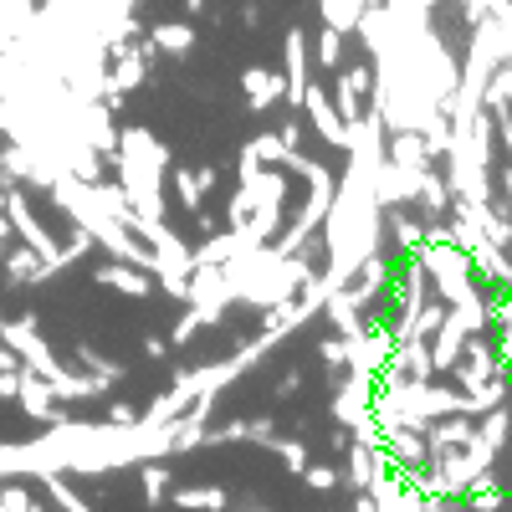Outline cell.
<instances>
[{"label": "cell", "mask_w": 512, "mask_h": 512, "mask_svg": "<svg viewBox=\"0 0 512 512\" xmlns=\"http://www.w3.org/2000/svg\"><path fill=\"white\" fill-rule=\"evenodd\" d=\"M415 262L425 267V277H431V292L441 297L446 308L482 297L477 272H472V256H466L451 236H446V241H420V246H415Z\"/></svg>", "instance_id": "1"}, {"label": "cell", "mask_w": 512, "mask_h": 512, "mask_svg": "<svg viewBox=\"0 0 512 512\" xmlns=\"http://www.w3.org/2000/svg\"><path fill=\"white\" fill-rule=\"evenodd\" d=\"M6 221H11V236L21 241V246H31L41 262H47V272L52 277H62L67 272V256H62V246H57V236L36 221V210H31V200H26V190L21 185H11L6 190Z\"/></svg>", "instance_id": "2"}, {"label": "cell", "mask_w": 512, "mask_h": 512, "mask_svg": "<svg viewBox=\"0 0 512 512\" xmlns=\"http://www.w3.org/2000/svg\"><path fill=\"white\" fill-rule=\"evenodd\" d=\"M282 57H287V72H282V103L292 113H303V93H308V82H313V57H308V36L303 26H287V41H282Z\"/></svg>", "instance_id": "3"}, {"label": "cell", "mask_w": 512, "mask_h": 512, "mask_svg": "<svg viewBox=\"0 0 512 512\" xmlns=\"http://www.w3.org/2000/svg\"><path fill=\"white\" fill-rule=\"evenodd\" d=\"M303 113H308L313 134H318L328 149H338V154L349 149V134H354V128H349L344 118H338V108H333V98H328L323 82H308V93H303Z\"/></svg>", "instance_id": "4"}, {"label": "cell", "mask_w": 512, "mask_h": 512, "mask_svg": "<svg viewBox=\"0 0 512 512\" xmlns=\"http://www.w3.org/2000/svg\"><path fill=\"white\" fill-rule=\"evenodd\" d=\"M118 154L139 159V164H149L154 175H169V164H175L169 144H159V139L149 134V128H139V123H123V128H118Z\"/></svg>", "instance_id": "5"}, {"label": "cell", "mask_w": 512, "mask_h": 512, "mask_svg": "<svg viewBox=\"0 0 512 512\" xmlns=\"http://www.w3.org/2000/svg\"><path fill=\"white\" fill-rule=\"evenodd\" d=\"M16 405H21L31 420H41V425L62 420V400L52 395V379H41L36 369H21V390H16Z\"/></svg>", "instance_id": "6"}, {"label": "cell", "mask_w": 512, "mask_h": 512, "mask_svg": "<svg viewBox=\"0 0 512 512\" xmlns=\"http://www.w3.org/2000/svg\"><path fill=\"white\" fill-rule=\"evenodd\" d=\"M282 72H272V67H246L241 72V98H246V108L251 113H272V108H282Z\"/></svg>", "instance_id": "7"}, {"label": "cell", "mask_w": 512, "mask_h": 512, "mask_svg": "<svg viewBox=\"0 0 512 512\" xmlns=\"http://www.w3.org/2000/svg\"><path fill=\"white\" fill-rule=\"evenodd\" d=\"M384 472H390V461H384L379 446H364V441H349V466H344V482L354 492H369Z\"/></svg>", "instance_id": "8"}, {"label": "cell", "mask_w": 512, "mask_h": 512, "mask_svg": "<svg viewBox=\"0 0 512 512\" xmlns=\"http://www.w3.org/2000/svg\"><path fill=\"white\" fill-rule=\"evenodd\" d=\"M93 282H98V287H113V292H123V297H149V292H154V277L139 272V267H128V262H118V256H108L103 267H93Z\"/></svg>", "instance_id": "9"}, {"label": "cell", "mask_w": 512, "mask_h": 512, "mask_svg": "<svg viewBox=\"0 0 512 512\" xmlns=\"http://www.w3.org/2000/svg\"><path fill=\"white\" fill-rule=\"evenodd\" d=\"M0 272H6L11 287H36V282H52L47 262L31 251V246H6V256H0Z\"/></svg>", "instance_id": "10"}, {"label": "cell", "mask_w": 512, "mask_h": 512, "mask_svg": "<svg viewBox=\"0 0 512 512\" xmlns=\"http://www.w3.org/2000/svg\"><path fill=\"white\" fill-rule=\"evenodd\" d=\"M169 502H175L180 512H226L231 507V492L216 487V482H200V487H175V492H169Z\"/></svg>", "instance_id": "11"}, {"label": "cell", "mask_w": 512, "mask_h": 512, "mask_svg": "<svg viewBox=\"0 0 512 512\" xmlns=\"http://www.w3.org/2000/svg\"><path fill=\"white\" fill-rule=\"evenodd\" d=\"M149 47L164 52V57H190L195 52V26L190 21H159L149 31Z\"/></svg>", "instance_id": "12"}, {"label": "cell", "mask_w": 512, "mask_h": 512, "mask_svg": "<svg viewBox=\"0 0 512 512\" xmlns=\"http://www.w3.org/2000/svg\"><path fill=\"white\" fill-rule=\"evenodd\" d=\"M41 487H47V497H52L62 512H98L88 497H82V492L67 482V472H41Z\"/></svg>", "instance_id": "13"}, {"label": "cell", "mask_w": 512, "mask_h": 512, "mask_svg": "<svg viewBox=\"0 0 512 512\" xmlns=\"http://www.w3.org/2000/svg\"><path fill=\"white\" fill-rule=\"evenodd\" d=\"M169 185H175V200L190 210V216H200V210H205V185L195 180V169H180V164H169Z\"/></svg>", "instance_id": "14"}, {"label": "cell", "mask_w": 512, "mask_h": 512, "mask_svg": "<svg viewBox=\"0 0 512 512\" xmlns=\"http://www.w3.org/2000/svg\"><path fill=\"white\" fill-rule=\"evenodd\" d=\"M139 487H144V507H164V497H169V472H164V456L139 461Z\"/></svg>", "instance_id": "15"}, {"label": "cell", "mask_w": 512, "mask_h": 512, "mask_svg": "<svg viewBox=\"0 0 512 512\" xmlns=\"http://www.w3.org/2000/svg\"><path fill=\"white\" fill-rule=\"evenodd\" d=\"M267 451H272V456H277V461L287 466L292 477H303V466L313 461V456H308V441H303V436H272V446H267Z\"/></svg>", "instance_id": "16"}, {"label": "cell", "mask_w": 512, "mask_h": 512, "mask_svg": "<svg viewBox=\"0 0 512 512\" xmlns=\"http://www.w3.org/2000/svg\"><path fill=\"white\" fill-rule=\"evenodd\" d=\"M72 354H77V369H88V374H103V379H113V384H118V379L128 374V369H123V364H113V359H108V354H103L98 344H77Z\"/></svg>", "instance_id": "17"}, {"label": "cell", "mask_w": 512, "mask_h": 512, "mask_svg": "<svg viewBox=\"0 0 512 512\" xmlns=\"http://www.w3.org/2000/svg\"><path fill=\"white\" fill-rule=\"evenodd\" d=\"M313 67H328V72L344 67V31L328 26V21H323V31H318V62H313Z\"/></svg>", "instance_id": "18"}, {"label": "cell", "mask_w": 512, "mask_h": 512, "mask_svg": "<svg viewBox=\"0 0 512 512\" xmlns=\"http://www.w3.org/2000/svg\"><path fill=\"white\" fill-rule=\"evenodd\" d=\"M318 359H323V369L344 374V369H349V338H344V333H323V338H318Z\"/></svg>", "instance_id": "19"}, {"label": "cell", "mask_w": 512, "mask_h": 512, "mask_svg": "<svg viewBox=\"0 0 512 512\" xmlns=\"http://www.w3.org/2000/svg\"><path fill=\"white\" fill-rule=\"evenodd\" d=\"M303 482H308L313 492H338V487H344V472H338V466H328V461H308V466H303Z\"/></svg>", "instance_id": "20"}, {"label": "cell", "mask_w": 512, "mask_h": 512, "mask_svg": "<svg viewBox=\"0 0 512 512\" xmlns=\"http://www.w3.org/2000/svg\"><path fill=\"white\" fill-rule=\"evenodd\" d=\"M0 507H6V512H47L41 497H31L21 482H0Z\"/></svg>", "instance_id": "21"}, {"label": "cell", "mask_w": 512, "mask_h": 512, "mask_svg": "<svg viewBox=\"0 0 512 512\" xmlns=\"http://www.w3.org/2000/svg\"><path fill=\"white\" fill-rule=\"evenodd\" d=\"M251 149H256V159H262V164H282V154H287V144L277 139V128H272V134H256Z\"/></svg>", "instance_id": "22"}, {"label": "cell", "mask_w": 512, "mask_h": 512, "mask_svg": "<svg viewBox=\"0 0 512 512\" xmlns=\"http://www.w3.org/2000/svg\"><path fill=\"white\" fill-rule=\"evenodd\" d=\"M98 241H93V231H82V226H72V236H67V246H62V256H67V267L77 262V256H88Z\"/></svg>", "instance_id": "23"}, {"label": "cell", "mask_w": 512, "mask_h": 512, "mask_svg": "<svg viewBox=\"0 0 512 512\" xmlns=\"http://www.w3.org/2000/svg\"><path fill=\"white\" fill-rule=\"evenodd\" d=\"M272 395H277V400H292V395H303V369L292 364L287 374H277V384H272Z\"/></svg>", "instance_id": "24"}, {"label": "cell", "mask_w": 512, "mask_h": 512, "mask_svg": "<svg viewBox=\"0 0 512 512\" xmlns=\"http://www.w3.org/2000/svg\"><path fill=\"white\" fill-rule=\"evenodd\" d=\"M277 139H282L287 149H297V144H303V118H297L292 108H287V118L277 123Z\"/></svg>", "instance_id": "25"}, {"label": "cell", "mask_w": 512, "mask_h": 512, "mask_svg": "<svg viewBox=\"0 0 512 512\" xmlns=\"http://www.w3.org/2000/svg\"><path fill=\"white\" fill-rule=\"evenodd\" d=\"M108 420H113V425H134V420H139V410L128 405V400H113V405H108Z\"/></svg>", "instance_id": "26"}, {"label": "cell", "mask_w": 512, "mask_h": 512, "mask_svg": "<svg viewBox=\"0 0 512 512\" xmlns=\"http://www.w3.org/2000/svg\"><path fill=\"white\" fill-rule=\"evenodd\" d=\"M21 390V369H0V400H16Z\"/></svg>", "instance_id": "27"}, {"label": "cell", "mask_w": 512, "mask_h": 512, "mask_svg": "<svg viewBox=\"0 0 512 512\" xmlns=\"http://www.w3.org/2000/svg\"><path fill=\"white\" fill-rule=\"evenodd\" d=\"M164 354H169V338H159V333H149V338H144V359H154V364H159Z\"/></svg>", "instance_id": "28"}, {"label": "cell", "mask_w": 512, "mask_h": 512, "mask_svg": "<svg viewBox=\"0 0 512 512\" xmlns=\"http://www.w3.org/2000/svg\"><path fill=\"white\" fill-rule=\"evenodd\" d=\"M195 180H200V185H205V195H210L221 175H216V164H200V169H195Z\"/></svg>", "instance_id": "29"}, {"label": "cell", "mask_w": 512, "mask_h": 512, "mask_svg": "<svg viewBox=\"0 0 512 512\" xmlns=\"http://www.w3.org/2000/svg\"><path fill=\"white\" fill-rule=\"evenodd\" d=\"M354 512H384V507L374 502V492H354Z\"/></svg>", "instance_id": "30"}, {"label": "cell", "mask_w": 512, "mask_h": 512, "mask_svg": "<svg viewBox=\"0 0 512 512\" xmlns=\"http://www.w3.org/2000/svg\"><path fill=\"white\" fill-rule=\"evenodd\" d=\"M241 21L246 26H262V6H256V0H251V6H241Z\"/></svg>", "instance_id": "31"}, {"label": "cell", "mask_w": 512, "mask_h": 512, "mask_svg": "<svg viewBox=\"0 0 512 512\" xmlns=\"http://www.w3.org/2000/svg\"><path fill=\"white\" fill-rule=\"evenodd\" d=\"M6 246H11V221H6V210H0V256H6Z\"/></svg>", "instance_id": "32"}, {"label": "cell", "mask_w": 512, "mask_h": 512, "mask_svg": "<svg viewBox=\"0 0 512 512\" xmlns=\"http://www.w3.org/2000/svg\"><path fill=\"white\" fill-rule=\"evenodd\" d=\"M185 11H190V16H200V11H205V0H185Z\"/></svg>", "instance_id": "33"}, {"label": "cell", "mask_w": 512, "mask_h": 512, "mask_svg": "<svg viewBox=\"0 0 512 512\" xmlns=\"http://www.w3.org/2000/svg\"><path fill=\"white\" fill-rule=\"evenodd\" d=\"M256 512H267V507H256Z\"/></svg>", "instance_id": "34"}]
</instances>
